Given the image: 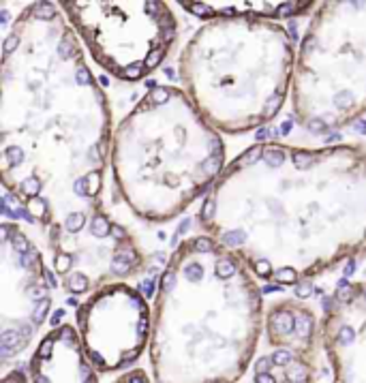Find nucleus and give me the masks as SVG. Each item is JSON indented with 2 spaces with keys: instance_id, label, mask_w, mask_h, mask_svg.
<instances>
[{
  "instance_id": "obj_8",
  "label": "nucleus",
  "mask_w": 366,
  "mask_h": 383,
  "mask_svg": "<svg viewBox=\"0 0 366 383\" xmlns=\"http://www.w3.org/2000/svg\"><path fill=\"white\" fill-rule=\"evenodd\" d=\"M52 310L43 255L20 225L0 227V357L7 364L30 347Z\"/></svg>"
},
{
  "instance_id": "obj_3",
  "label": "nucleus",
  "mask_w": 366,
  "mask_h": 383,
  "mask_svg": "<svg viewBox=\"0 0 366 383\" xmlns=\"http://www.w3.org/2000/svg\"><path fill=\"white\" fill-rule=\"evenodd\" d=\"M257 276L210 235L172 253L155 298V383H235L255 360L263 330Z\"/></svg>"
},
{
  "instance_id": "obj_10",
  "label": "nucleus",
  "mask_w": 366,
  "mask_h": 383,
  "mask_svg": "<svg viewBox=\"0 0 366 383\" xmlns=\"http://www.w3.org/2000/svg\"><path fill=\"white\" fill-rule=\"evenodd\" d=\"M47 246L52 268L73 296L122 282L144 268V255L135 238L109 214L73 235L47 240Z\"/></svg>"
},
{
  "instance_id": "obj_2",
  "label": "nucleus",
  "mask_w": 366,
  "mask_h": 383,
  "mask_svg": "<svg viewBox=\"0 0 366 383\" xmlns=\"http://www.w3.org/2000/svg\"><path fill=\"white\" fill-rule=\"evenodd\" d=\"M199 225L257 279H315L366 253V146L253 144L210 188Z\"/></svg>"
},
{
  "instance_id": "obj_4",
  "label": "nucleus",
  "mask_w": 366,
  "mask_h": 383,
  "mask_svg": "<svg viewBox=\"0 0 366 383\" xmlns=\"http://www.w3.org/2000/svg\"><path fill=\"white\" fill-rule=\"evenodd\" d=\"M116 188L135 216L174 221L225 172V144L182 88L155 86L116 127Z\"/></svg>"
},
{
  "instance_id": "obj_6",
  "label": "nucleus",
  "mask_w": 366,
  "mask_h": 383,
  "mask_svg": "<svg viewBox=\"0 0 366 383\" xmlns=\"http://www.w3.org/2000/svg\"><path fill=\"white\" fill-rule=\"evenodd\" d=\"M291 107L313 133L339 131L366 114V0L317 4L296 54Z\"/></svg>"
},
{
  "instance_id": "obj_12",
  "label": "nucleus",
  "mask_w": 366,
  "mask_h": 383,
  "mask_svg": "<svg viewBox=\"0 0 366 383\" xmlns=\"http://www.w3.org/2000/svg\"><path fill=\"white\" fill-rule=\"evenodd\" d=\"M30 383H99L78 330L60 323L39 340L28 362Z\"/></svg>"
},
{
  "instance_id": "obj_7",
  "label": "nucleus",
  "mask_w": 366,
  "mask_h": 383,
  "mask_svg": "<svg viewBox=\"0 0 366 383\" xmlns=\"http://www.w3.org/2000/svg\"><path fill=\"white\" fill-rule=\"evenodd\" d=\"M60 9L92 60L122 81L155 73L178 37L172 7L158 0H64Z\"/></svg>"
},
{
  "instance_id": "obj_9",
  "label": "nucleus",
  "mask_w": 366,
  "mask_h": 383,
  "mask_svg": "<svg viewBox=\"0 0 366 383\" xmlns=\"http://www.w3.org/2000/svg\"><path fill=\"white\" fill-rule=\"evenodd\" d=\"M75 330L99 373H120L150 347L152 310L135 287L111 282L78 306Z\"/></svg>"
},
{
  "instance_id": "obj_14",
  "label": "nucleus",
  "mask_w": 366,
  "mask_h": 383,
  "mask_svg": "<svg viewBox=\"0 0 366 383\" xmlns=\"http://www.w3.org/2000/svg\"><path fill=\"white\" fill-rule=\"evenodd\" d=\"M317 360L319 356L268 345V351L255 360L253 383H315Z\"/></svg>"
},
{
  "instance_id": "obj_1",
  "label": "nucleus",
  "mask_w": 366,
  "mask_h": 383,
  "mask_svg": "<svg viewBox=\"0 0 366 383\" xmlns=\"http://www.w3.org/2000/svg\"><path fill=\"white\" fill-rule=\"evenodd\" d=\"M0 176L45 238L103 219L111 109L60 2H30L2 43Z\"/></svg>"
},
{
  "instance_id": "obj_5",
  "label": "nucleus",
  "mask_w": 366,
  "mask_h": 383,
  "mask_svg": "<svg viewBox=\"0 0 366 383\" xmlns=\"http://www.w3.org/2000/svg\"><path fill=\"white\" fill-rule=\"evenodd\" d=\"M296 54L291 34L279 22L212 20L182 50L180 84L212 128L249 133L281 111Z\"/></svg>"
},
{
  "instance_id": "obj_13",
  "label": "nucleus",
  "mask_w": 366,
  "mask_h": 383,
  "mask_svg": "<svg viewBox=\"0 0 366 383\" xmlns=\"http://www.w3.org/2000/svg\"><path fill=\"white\" fill-rule=\"evenodd\" d=\"M188 13L212 20H268L279 22L302 15L315 7V2L298 0H206V2H180Z\"/></svg>"
},
{
  "instance_id": "obj_11",
  "label": "nucleus",
  "mask_w": 366,
  "mask_h": 383,
  "mask_svg": "<svg viewBox=\"0 0 366 383\" xmlns=\"http://www.w3.org/2000/svg\"><path fill=\"white\" fill-rule=\"evenodd\" d=\"M321 343L332 383H366V281L347 282L330 296Z\"/></svg>"
},
{
  "instance_id": "obj_16",
  "label": "nucleus",
  "mask_w": 366,
  "mask_h": 383,
  "mask_svg": "<svg viewBox=\"0 0 366 383\" xmlns=\"http://www.w3.org/2000/svg\"><path fill=\"white\" fill-rule=\"evenodd\" d=\"M2 383H30V377H28L26 370L13 368V370H9V373L2 377Z\"/></svg>"
},
{
  "instance_id": "obj_15",
  "label": "nucleus",
  "mask_w": 366,
  "mask_h": 383,
  "mask_svg": "<svg viewBox=\"0 0 366 383\" xmlns=\"http://www.w3.org/2000/svg\"><path fill=\"white\" fill-rule=\"evenodd\" d=\"M111 383H155V381H152V377L146 373V370L133 368V370H127V373H122L116 381H111Z\"/></svg>"
}]
</instances>
